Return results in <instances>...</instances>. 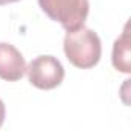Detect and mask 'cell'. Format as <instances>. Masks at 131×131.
Segmentation results:
<instances>
[{"mask_svg": "<svg viewBox=\"0 0 131 131\" xmlns=\"http://www.w3.org/2000/svg\"><path fill=\"white\" fill-rule=\"evenodd\" d=\"M26 73V62L22 52L11 43H0V79L17 82Z\"/></svg>", "mask_w": 131, "mask_h": 131, "instance_id": "4", "label": "cell"}, {"mask_svg": "<svg viewBox=\"0 0 131 131\" xmlns=\"http://www.w3.org/2000/svg\"><path fill=\"white\" fill-rule=\"evenodd\" d=\"M63 51L74 67L80 70H90L100 60L102 43L93 29L82 26L67 32L63 40Z\"/></svg>", "mask_w": 131, "mask_h": 131, "instance_id": "1", "label": "cell"}, {"mask_svg": "<svg viewBox=\"0 0 131 131\" xmlns=\"http://www.w3.org/2000/svg\"><path fill=\"white\" fill-rule=\"evenodd\" d=\"M42 11L67 31L79 29L85 25L90 13L88 0H39Z\"/></svg>", "mask_w": 131, "mask_h": 131, "instance_id": "2", "label": "cell"}, {"mask_svg": "<svg viewBox=\"0 0 131 131\" xmlns=\"http://www.w3.org/2000/svg\"><path fill=\"white\" fill-rule=\"evenodd\" d=\"M14 2H19V0H0V6H2V5H8V3H14Z\"/></svg>", "mask_w": 131, "mask_h": 131, "instance_id": "7", "label": "cell"}, {"mask_svg": "<svg viewBox=\"0 0 131 131\" xmlns=\"http://www.w3.org/2000/svg\"><path fill=\"white\" fill-rule=\"evenodd\" d=\"M129 59H131V51H129V32H128V25L123 29V34L114 42L113 46V65L117 71L122 73H129Z\"/></svg>", "mask_w": 131, "mask_h": 131, "instance_id": "5", "label": "cell"}, {"mask_svg": "<svg viewBox=\"0 0 131 131\" xmlns=\"http://www.w3.org/2000/svg\"><path fill=\"white\" fill-rule=\"evenodd\" d=\"M31 85L39 90H52L59 86L65 77L62 63L52 56H39L26 67Z\"/></svg>", "mask_w": 131, "mask_h": 131, "instance_id": "3", "label": "cell"}, {"mask_svg": "<svg viewBox=\"0 0 131 131\" xmlns=\"http://www.w3.org/2000/svg\"><path fill=\"white\" fill-rule=\"evenodd\" d=\"M3 120H5V105L0 100V126L3 125Z\"/></svg>", "mask_w": 131, "mask_h": 131, "instance_id": "6", "label": "cell"}]
</instances>
